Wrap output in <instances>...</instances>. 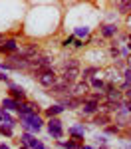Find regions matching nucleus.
Returning a JSON list of instances; mask_svg holds the SVG:
<instances>
[{
  "instance_id": "19",
  "label": "nucleus",
  "mask_w": 131,
  "mask_h": 149,
  "mask_svg": "<svg viewBox=\"0 0 131 149\" xmlns=\"http://www.w3.org/2000/svg\"><path fill=\"white\" fill-rule=\"evenodd\" d=\"M94 74H97V68H85L83 70V80H91Z\"/></svg>"
},
{
  "instance_id": "25",
  "label": "nucleus",
  "mask_w": 131,
  "mask_h": 149,
  "mask_svg": "<svg viewBox=\"0 0 131 149\" xmlns=\"http://www.w3.org/2000/svg\"><path fill=\"white\" fill-rule=\"evenodd\" d=\"M0 80H2V81H8V76L2 72V68H0Z\"/></svg>"
},
{
  "instance_id": "34",
  "label": "nucleus",
  "mask_w": 131,
  "mask_h": 149,
  "mask_svg": "<svg viewBox=\"0 0 131 149\" xmlns=\"http://www.w3.org/2000/svg\"><path fill=\"white\" fill-rule=\"evenodd\" d=\"M99 149H105V147H99Z\"/></svg>"
},
{
  "instance_id": "30",
  "label": "nucleus",
  "mask_w": 131,
  "mask_h": 149,
  "mask_svg": "<svg viewBox=\"0 0 131 149\" xmlns=\"http://www.w3.org/2000/svg\"><path fill=\"white\" fill-rule=\"evenodd\" d=\"M127 50H129V52H131V40H129V42H127Z\"/></svg>"
},
{
  "instance_id": "32",
  "label": "nucleus",
  "mask_w": 131,
  "mask_h": 149,
  "mask_svg": "<svg viewBox=\"0 0 131 149\" xmlns=\"http://www.w3.org/2000/svg\"><path fill=\"white\" fill-rule=\"evenodd\" d=\"M20 149H30V147H24V145H22V147H20Z\"/></svg>"
},
{
  "instance_id": "16",
  "label": "nucleus",
  "mask_w": 131,
  "mask_h": 149,
  "mask_svg": "<svg viewBox=\"0 0 131 149\" xmlns=\"http://www.w3.org/2000/svg\"><path fill=\"white\" fill-rule=\"evenodd\" d=\"M62 111H64V107L56 103V105H52V107H48V109H46V115L50 117V119H52V117H56V115L62 113Z\"/></svg>"
},
{
  "instance_id": "9",
  "label": "nucleus",
  "mask_w": 131,
  "mask_h": 149,
  "mask_svg": "<svg viewBox=\"0 0 131 149\" xmlns=\"http://www.w3.org/2000/svg\"><path fill=\"white\" fill-rule=\"evenodd\" d=\"M0 52H4V54H16L18 52V44H16V40H4V44L0 46Z\"/></svg>"
},
{
  "instance_id": "33",
  "label": "nucleus",
  "mask_w": 131,
  "mask_h": 149,
  "mask_svg": "<svg viewBox=\"0 0 131 149\" xmlns=\"http://www.w3.org/2000/svg\"><path fill=\"white\" fill-rule=\"evenodd\" d=\"M0 123H2V115H0Z\"/></svg>"
},
{
  "instance_id": "35",
  "label": "nucleus",
  "mask_w": 131,
  "mask_h": 149,
  "mask_svg": "<svg viewBox=\"0 0 131 149\" xmlns=\"http://www.w3.org/2000/svg\"><path fill=\"white\" fill-rule=\"evenodd\" d=\"M129 40H131V34H129Z\"/></svg>"
},
{
  "instance_id": "18",
  "label": "nucleus",
  "mask_w": 131,
  "mask_h": 149,
  "mask_svg": "<svg viewBox=\"0 0 131 149\" xmlns=\"http://www.w3.org/2000/svg\"><path fill=\"white\" fill-rule=\"evenodd\" d=\"M68 68H80V60H78V58L66 60V62H64V70H68Z\"/></svg>"
},
{
  "instance_id": "29",
  "label": "nucleus",
  "mask_w": 131,
  "mask_h": 149,
  "mask_svg": "<svg viewBox=\"0 0 131 149\" xmlns=\"http://www.w3.org/2000/svg\"><path fill=\"white\" fill-rule=\"evenodd\" d=\"M0 149H10V147H8L6 143H0Z\"/></svg>"
},
{
  "instance_id": "6",
  "label": "nucleus",
  "mask_w": 131,
  "mask_h": 149,
  "mask_svg": "<svg viewBox=\"0 0 131 149\" xmlns=\"http://www.w3.org/2000/svg\"><path fill=\"white\" fill-rule=\"evenodd\" d=\"M8 90H10V97L14 100V102L22 103L24 97H26V92H24V88H20V86H16V84H12V81H8Z\"/></svg>"
},
{
  "instance_id": "28",
  "label": "nucleus",
  "mask_w": 131,
  "mask_h": 149,
  "mask_svg": "<svg viewBox=\"0 0 131 149\" xmlns=\"http://www.w3.org/2000/svg\"><path fill=\"white\" fill-rule=\"evenodd\" d=\"M127 26L131 28V14H127Z\"/></svg>"
},
{
  "instance_id": "12",
  "label": "nucleus",
  "mask_w": 131,
  "mask_h": 149,
  "mask_svg": "<svg viewBox=\"0 0 131 149\" xmlns=\"http://www.w3.org/2000/svg\"><path fill=\"white\" fill-rule=\"evenodd\" d=\"M101 34L105 36V38L115 36L117 34V26H115V24H103V26H101Z\"/></svg>"
},
{
  "instance_id": "26",
  "label": "nucleus",
  "mask_w": 131,
  "mask_h": 149,
  "mask_svg": "<svg viewBox=\"0 0 131 149\" xmlns=\"http://www.w3.org/2000/svg\"><path fill=\"white\" fill-rule=\"evenodd\" d=\"M95 141H97V143H101V145H103V143H105V137H103V135H97V137H95Z\"/></svg>"
},
{
  "instance_id": "2",
  "label": "nucleus",
  "mask_w": 131,
  "mask_h": 149,
  "mask_svg": "<svg viewBox=\"0 0 131 149\" xmlns=\"http://www.w3.org/2000/svg\"><path fill=\"white\" fill-rule=\"evenodd\" d=\"M38 78V84L40 86H44V88H52V86H56V81H58V76H56V72L54 70H48L44 74H40V76H36Z\"/></svg>"
},
{
  "instance_id": "8",
  "label": "nucleus",
  "mask_w": 131,
  "mask_h": 149,
  "mask_svg": "<svg viewBox=\"0 0 131 149\" xmlns=\"http://www.w3.org/2000/svg\"><path fill=\"white\" fill-rule=\"evenodd\" d=\"M78 76H80V68H68V70H64V74H62V80L68 81V84H76Z\"/></svg>"
},
{
  "instance_id": "11",
  "label": "nucleus",
  "mask_w": 131,
  "mask_h": 149,
  "mask_svg": "<svg viewBox=\"0 0 131 149\" xmlns=\"http://www.w3.org/2000/svg\"><path fill=\"white\" fill-rule=\"evenodd\" d=\"M68 133H70V135H73V139H76V141H82L85 129H83V125H73V127H70V129H68Z\"/></svg>"
},
{
  "instance_id": "14",
  "label": "nucleus",
  "mask_w": 131,
  "mask_h": 149,
  "mask_svg": "<svg viewBox=\"0 0 131 149\" xmlns=\"http://www.w3.org/2000/svg\"><path fill=\"white\" fill-rule=\"evenodd\" d=\"M2 107H4L6 111H18V102H14L12 97H6V100L2 102Z\"/></svg>"
},
{
  "instance_id": "7",
  "label": "nucleus",
  "mask_w": 131,
  "mask_h": 149,
  "mask_svg": "<svg viewBox=\"0 0 131 149\" xmlns=\"http://www.w3.org/2000/svg\"><path fill=\"white\" fill-rule=\"evenodd\" d=\"M89 92V86L85 81H80V84H73V90H71V95L73 97H85V93Z\"/></svg>"
},
{
  "instance_id": "36",
  "label": "nucleus",
  "mask_w": 131,
  "mask_h": 149,
  "mask_svg": "<svg viewBox=\"0 0 131 149\" xmlns=\"http://www.w3.org/2000/svg\"><path fill=\"white\" fill-rule=\"evenodd\" d=\"M127 149H129V147H127Z\"/></svg>"
},
{
  "instance_id": "3",
  "label": "nucleus",
  "mask_w": 131,
  "mask_h": 149,
  "mask_svg": "<svg viewBox=\"0 0 131 149\" xmlns=\"http://www.w3.org/2000/svg\"><path fill=\"white\" fill-rule=\"evenodd\" d=\"M48 133L52 135V137H62L64 135V129H62V121H60L58 117H52L50 121H48Z\"/></svg>"
},
{
  "instance_id": "31",
  "label": "nucleus",
  "mask_w": 131,
  "mask_h": 149,
  "mask_svg": "<svg viewBox=\"0 0 131 149\" xmlns=\"http://www.w3.org/2000/svg\"><path fill=\"white\" fill-rule=\"evenodd\" d=\"M82 149H91V147H89V145H82Z\"/></svg>"
},
{
  "instance_id": "20",
  "label": "nucleus",
  "mask_w": 131,
  "mask_h": 149,
  "mask_svg": "<svg viewBox=\"0 0 131 149\" xmlns=\"http://www.w3.org/2000/svg\"><path fill=\"white\" fill-rule=\"evenodd\" d=\"M91 86H94V88H97V90H103V88H105L103 80H99V78H94V80H91Z\"/></svg>"
},
{
  "instance_id": "17",
  "label": "nucleus",
  "mask_w": 131,
  "mask_h": 149,
  "mask_svg": "<svg viewBox=\"0 0 131 149\" xmlns=\"http://www.w3.org/2000/svg\"><path fill=\"white\" fill-rule=\"evenodd\" d=\"M115 8L119 12H125V14H131V2H117Z\"/></svg>"
},
{
  "instance_id": "22",
  "label": "nucleus",
  "mask_w": 131,
  "mask_h": 149,
  "mask_svg": "<svg viewBox=\"0 0 131 149\" xmlns=\"http://www.w3.org/2000/svg\"><path fill=\"white\" fill-rule=\"evenodd\" d=\"M87 34H89V28H78V30H76V36H78V38L87 36Z\"/></svg>"
},
{
  "instance_id": "10",
  "label": "nucleus",
  "mask_w": 131,
  "mask_h": 149,
  "mask_svg": "<svg viewBox=\"0 0 131 149\" xmlns=\"http://www.w3.org/2000/svg\"><path fill=\"white\" fill-rule=\"evenodd\" d=\"M99 111V103L97 102H91V100H85L83 102V113L85 115H94Z\"/></svg>"
},
{
  "instance_id": "24",
  "label": "nucleus",
  "mask_w": 131,
  "mask_h": 149,
  "mask_svg": "<svg viewBox=\"0 0 131 149\" xmlns=\"http://www.w3.org/2000/svg\"><path fill=\"white\" fill-rule=\"evenodd\" d=\"M123 78H125V81H129V84H131V68H127L125 72H123Z\"/></svg>"
},
{
  "instance_id": "5",
  "label": "nucleus",
  "mask_w": 131,
  "mask_h": 149,
  "mask_svg": "<svg viewBox=\"0 0 131 149\" xmlns=\"http://www.w3.org/2000/svg\"><path fill=\"white\" fill-rule=\"evenodd\" d=\"M115 121H117V127H129L131 125V111H127L125 107H121L115 113Z\"/></svg>"
},
{
  "instance_id": "15",
  "label": "nucleus",
  "mask_w": 131,
  "mask_h": 149,
  "mask_svg": "<svg viewBox=\"0 0 131 149\" xmlns=\"http://www.w3.org/2000/svg\"><path fill=\"white\" fill-rule=\"evenodd\" d=\"M60 147L62 149H82V145H80L76 139H68V141H62Z\"/></svg>"
},
{
  "instance_id": "21",
  "label": "nucleus",
  "mask_w": 131,
  "mask_h": 149,
  "mask_svg": "<svg viewBox=\"0 0 131 149\" xmlns=\"http://www.w3.org/2000/svg\"><path fill=\"white\" fill-rule=\"evenodd\" d=\"M0 133H2V135H12V127L0 123Z\"/></svg>"
},
{
  "instance_id": "1",
  "label": "nucleus",
  "mask_w": 131,
  "mask_h": 149,
  "mask_svg": "<svg viewBox=\"0 0 131 149\" xmlns=\"http://www.w3.org/2000/svg\"><path fill=\"white\" fill-rule=\"evenodd\" d=\"M20 121H22L24 129L28 131V133H32V131H40L42 129V117L38 113H32V115H26V117H20Z\"/></svg>"
},
{
  "instance_id": "27",
  "label": "nucleus",
  "mask_w": 131,
  "mask_h": 149,
  "mask_svg": "<svg viewBox=\"0 0 131 149\" xmlns=\"http://www.w3.org/2000/svg\"><path fill=\"white\" fill-rule=\"evenodd\" d=\"M125 62H127V68H131V54L127 56V60H125Z\"/></svg>"
},
{
  "instance_id": "13",
  "label": "nucleus",
  "mask_w": 131,
  "mask_h": 149,
  "mask_svg": "<svg viewBox=\"0 0 131 149\" xmlns=\"http://www.w3.org/2000/svg\"><path fill=\"white\" fill-rule=\"evenodd\" d=\"M109 121H111V115L109 113H95V117H94L95 125H107Z\"/></svg>"
},
{
  "instance_id": "4",
  "label": "nucleus",
  "mask_w": 131,
  "mask_h": 149,
  "mask_svg": "<svg viewBox=\"0 0 131 149\" xmlns=\"http://www.w3.org/2000/svg\"><path fill=\"white\" fill-rule=\"evenodd\" d=\"M105 93H107V102H125L121 90H117L113 84H105Z\"/></svg>"
},
{
  "instance_id": "23",
  "label": "nucleus",
  "mask_w": 131,
  "mask_h": 149,
  "mask_svg": "<svg viewBox=\"0 0 131 149\" xmlns=\"http://www.w3.org/2000/svg\"><path fill=\"white\" fill-rule=\"evenodd\" d=\"M117 131H119L117 125H107L105 127V133H117Z\"/></svg>"
}]
</instances>
